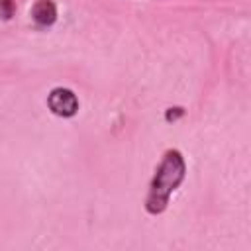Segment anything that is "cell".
<instances>
[{
    "label": "cell",
    "mask_w": 251,
    "mask_h": 251,
    "mask_svg": "<svg viewBox=\"0 0 251 251\" xmlns=\"http://www.w3.org/2000/svg\"><path fill=\"white\" fill-rule=\"evenodd\" d=\"M47 108L59 118H73L78 112V98L73 90L57 86L47 94Z\"/></svg>",
    "instance_id": "obj_2"
},
{
    "label": "cell",
    "mask_w": 251,
    "mask_h": 251,
    "mask_svg": "<svg viewBox=\"0 0 251 251\" xmlns=\"http://www.w3.org/2000/svg\"><path fill=\"white\" fill-rule=\"evenodd\" d=\"M29 16L39 27H49L57 20V6L53 0H35L29 10Z\"/></svg>",
    "instance_id": "obj_3"
},
{
    "label": "cell",
    "mask_w": 251,
    "mask_h": 251,
    "mask_svg": "<svg viewBox=\"0 0 251 251\" xmlns=\"http://www.w3.org/2000/svg\"><path fill=\"white\" fill-rule=\"evenodd\" d=\"M184 176H186V163H184L182 153L178 149H167L149 182L145 210L153 216L163 214L169 206L171 194L182 184Z\"/></svg>",
    "instance_id": "obj_1"
},
{
    "label": "cell",
    "mask_w": 251,
    "mask_h": 251,
    "mask_svg": "<svg viewBox=\"0 0 251 251\" xmlns=\"http://www.w3.org/2000/svg\"><path fill=\"white\" fill-rule=\"evenodd\" d=\"M16 12V2L14 0H0V18L10 20Z\"/></svg>",
    "instance_id": "obj_4"
},
{
    "label": "cell",
    "mask_w": 251,
    "mask_h": 251,
    "mask_svg": "<svg viewBox=\"0 0 251 251\" xmlns=\"http://www.w3.org/2000/svg\"><path fill=\"white\" fill-rule=\"evenodd\" d=\"M184 116V108H180V106H175V108H169L167 112H165V120L171 124V122H176L178 118H182Z\"/></svg>",
    "instance_id": "obj_5"
}]
</instances>
